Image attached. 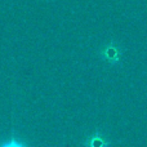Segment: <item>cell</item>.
I'll use <instances>...</instances> for the list:
<instances>
[{
  "label": "cell",
  "mask_w": 147,
  "mask_h": 147,
  "mask_svg": "<svg viewBox=\"0 0 147 147\" xmlns=\"http://www.w3.org/2000/svg\"><path fill=\"white\" fill-rule=\"evenodd\" d=\"M101 57L107 63L115 66V65H117L120 62V59H121V51H120V48L116 44L111 43V44H109V45H106L101 51Z\"/></svg>",
  "instance_id": "6da1fadb"
},
{
  "label": "cell",
  "mask_w": 147,
  "mask_h": 147,
  "mask_svg": "<svg viewBox=\"0 0 147 147\" xmlns=\"http://www.w3.org/2000/svg\"><path fill=\"white\" fill-rule=\"evenodd\" d=\"M111 142L105 137L101 130H94L92 134H89L84 141V147H110Z\"/></svg>",
  "instance_id": "7a4b0ae2"
},
{
  "label": "cell",
  "mask_w": 147,
  "mask_h": 147,
  "mask_svg": "<svg viewBox=\"0 0 147 147\" xmlns=\"http://www.w3.org/2000/svg\"><path fill=\"white\" fill-rule=\"evenodd\" d=\"M0 147H27V145L23 143L21 140H18V138L16 137L14 132H12L10 137L8 138L7 141H4V142L0 143Z\"/></svg>",
  "instance_id": "3957f363"
}]
</instances>
